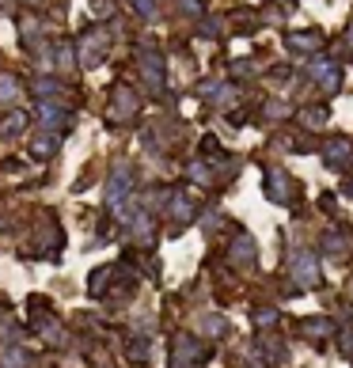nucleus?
I'll list each match as a JSON object with an SVG mask.
<instances>
[{
  "instance_id": "obj_1",
  "label": "nucleus",
  "mask_w": 353,
  "mask_h": 368,
  "mask_svg": "<svg viewBox=\"0 0 353 368\" xmlns=\"http://www.w3.org/2000/svg\"><path fill=\"white\" fill-rule=\"evenodd\" d=\"M293 277H296V285H304V289H316L319 285V259L311 251H304V254H296L293 259Z\"/></svg>"
},
{
  "instance_id": "obj_2",
  "label": "nucleus",
  "mask_w": 353,
  "mask_h": 368,
  "mask_svg": "<svg viewBox=\"0 0 353 368\" xmlns=\"http://www.w3.org/2000/svg\"><path fill=\"white\" fill-rule=\"evenodd\" d=\"M266 190H270V198H274L277 205H285L289 198H293L296 182L289 179V171H282V167H270L266 171Z\"/></svg>"
},
{
  "instance_id": "obj_3",
  "label": "nucleus",
  "mask_w": 353,
  "mask_h": 368,
  "mask_svg": "<svg viewBox=\"0 0 353 368\" xmlns=\"http://www.w3.org/2000/svg\"><path fill=\"white\" fill-rule=\"evenodd\" d=\"M323 164H327V167H346V164H353V141L331 137V141L323 145Z\"/></svg>"
},
{
  "instance_id": "obj_4",
  "label": "nucleus",
  "mask_w": 353,
  "mask_h": 368,
  "mask_svg": "<svg viewBox=\"0 0 353 368\" xmlns=\"http://www.w3.org/2000/svg\"><path fill=\"white\" fill-rule=\"evenodd\" d=\"M130 182H133L130 167H122V164H118V167H114V175H110V186H107L110 205H122V198L130 194Z\"/></svg>"
},
{
  "instance_id": "obj_5",
  "label": "nucleus",
  "mask_w": 353,
  "mask_h": 368,
  "mask_svg": "<svg viewBox=\"0 0 353 368\" xmlns=\"http://www.w3.org/2000/svg\"><path fill=\"white\" fill-rule=\"evenodd\" d=\"M137 114V99H133L130 87H114V110H110V122H122V118Z\"/></svg>"
},
{
  "instance_id": "obj_6",
  "label": "nucleus",
  "mask_w": 353,
  "mask_h": 368,
  "mask_svg": "<svg viewBox=\"0 0 353 368\" xmlns=\"http://www.w3.org/2000/svg\"><path fill=\"white\" fill-rule=\"evenodd\" d=\"M141 65H144V76L152 80V84H164V61H160V53H152V50H141Z\"/></svg>"
},
{
  "instance_id": "obj_7",
  "label": "nucleus",
  "mask_w": 353,
  "mask_h": 368,
  "mask_svg": "<svg viewBox=\"0 0 353 368\" xmlns=\"http://www.w3.org/2000/svg\"><path fill=\"white\" fill-rule=\"evenodd\" d=\"M232 259H236V266H255V243H251V236H239L236 239V247H232Z\"/></svg>"
},
{
  "instance_id": "obj_8",
  "label": "nucleus",
  "mask_w": 353,
  "mask_h": 368,
  "mask_svg": "<svg viewBox=\"0 0 353 368\" xmlns=\"http://www.w3.org/2000/svg\"><path fill=\"white\" fill-rule=\"evenodd\" d=\"M311 73H316V84H323L327 91H334V87H338V69H334L331 61H323V65H311Z\"/></svg>"
},
{
  "instance_id": "obj_9",
  "label": "nucleus",
  "mask_w": 353,
  "mask_h": 368,
  "mask_svg": "<svg viewBox=\"0 0 353 368\" xmlns=\"http://www.w3.org/2000/svg\"><path fill=\"white\" fill-rule=\"evenodd\" d=\"M319 42H323V35H319V30H300V35L289 38V46H293V50H304V53L316 50Z\"/></svg>"
},
{
  "instance_id": "obj_10",
  "label": "nucleus",
  "mask_w": 353,
  "mask_h": 368,
  "mask_svg": "<svg viewBox=\"0 0 353 368\" xmlns=\"http://www.w3.org/2000/svg\"><path fill=\"white\" fill-rule=\"evenodd\" d=\"M53 148H58V141H53V137H35V141H31V156H38V159L53 156Z\"/></svg>"
},
{
  "instance_id": "obj_11",
  "label": "nucleus",
  "mask_w": 353,
  "mask_h": 368,
  "mask_svg": "<svg viewBox=\"0 0 353 368\" xmlns=\"http://www.w3.org/2000/svg\"><path fill=\"white\" fill-rule=\"evenodd\" d=\"M23 125H27V114H23V110H12V114L0 122V133H19Z\"/></svg>"
},
{
  "instance_id": "obj_12",
  "label": "nucleus",
  "mask_w": 353,
  "mask_h": 368,
  "mask_svg": "<svg viewBox=\"0 0 353 368\" xmlns=\"http://www.w3.org/2000/svg\"><path fill=\"white\" fill-rule=\"evenodd\" d=\"M15 95H19V84H15L12 73H4V76H0V99H4V103H15Z\"/></svg>"
},
{
  "instance_id": "obj_13",
  "label": "nucleus",
  "mask_w": 353,
  "mask_h": 368,
  "mask_svg": "<svg viewBox=\"0 0 353 368\" xmlns=\"http://www.w3.org/2000/svg\"><path fill=\"white\" fill-rule=\"evenodd\" d=\"M323 118H327V110H323V107H316V110H304L300 122H304V125H323Z\"/></svg>"
},
{
  "instance_id": "obj_14",
  "label": "nucleus",
  "mask_w": 353,
  "mask_h": 368,
  "mask_svg": "<svg viewBox=\"0 0 353 368\" xmlns=\"http://www.w3.org/2000/svg\"><path fill=\"white\" fill-rule=\"evenodd\" d=\"M58 65L65 69V73L72 69V50H69V46H61V50H58Z\"/></svg>"
},
{
  "instance_id": "obj_15",
  "label": "nucleus",
  "mask_w": 353,
  "mask_h": 368,
  "mask_svg": "<svg viewBox=\"0 0 353 368\" xmlns=\"http://www.w3.org/2000/svg\"><path fill=\"white\" fill-rule=\"evenodd\" d=\"M327 247L334 251V259H342V251H346V243H342L338 236H327Z\"/></svg>"
},
{
  "instance_id": "obj_16",
  "label": "nucleus",
  "mask_w": 353,
  "mask_h": 368,
  "mask_svg": "<svg viewBox=\"0 0 353 368\" xmlns=\"http://www.w3.org/2000/svg\"><path fill=\"white\" fill-rule=\"evenodd\" d=\"M308 334H331V323H323V319H316V323H308Z\"/></svg>"
},
{
  "instance_id": "obj_17",
  "label": "nucleus",
  "mask_w": 353,
  "mask_h": 368,
  "mask_svg": "<svg viewBox=\"0 0 353 368\" xmlns=\"http://www.w3.org/2000/svg\"><path fill=\"white\" fill-rule=\"evenodd\" d=\"M133 4H137L141 15H152V12H156V4H152V0H133Z\"/></svg>"
},
{
  "instance_id": "obj_18",
  "label": "nucleus",
  "mask_w": 353,
  "mask_h": 368,
  "mask_svg": "<svg viewBox=\"0 0 353 368\" xmlns=\"http://www.w3.org/2000/svg\"><path fill=\"white\" fill-rule=\"evenodd\" d=\"M350 46H353V27H350Z\"/></svg>"
}]
</instances>
